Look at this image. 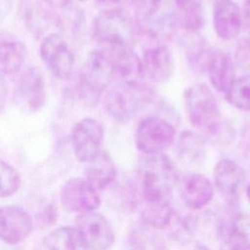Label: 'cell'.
Wrapping results in <instances>:
<instances>
[{"label": "cell", "instance_id": "6da1fadb", "mask_svg": "<svg viewBox=\"0 0 250 250\" xmlns=\"http://www.w3.org/2000/svg\"><path fill=\"white\" fill-rule=\"evenodd\" d=\"M93 37L100 49L108 54L133 49L135 23L122 8L104 9L94 21Z\"/></svg>", "mask_w": 250, "mask_h": 250}, {"label": "cell", "instance_id": "9c48e42d", "mask_svg": "<svg viewBox=\"0 0 250 250\" xmlns=\"http://www.w3.org/2000/svg\"><path fill=\"white\" fill-rule=\"evenodd\" d=\"M104 133L103 124L93 117H84L73 126L71 145L80 162L88 163L102 151Z\"/></svg>", "mask_w": 250, "mask_h": 250}, {"label": "cell", "instance_id": "4fadbf2b", "mask_svg": "<svg viewBox=\"0 0 250 250\" xmlns=\"http://www.w3.org/2000/svg\"><path fill=\"white\" fill-rule=\"evenodd\" d=\"M33 221L30 214L18 205L0 207V239L9 244L23 241L31 233Z\"/></svg>", "mask_w": 250, "mask_h": 250}, {"label": "cell", "instance_id": "44dd1931", "mask_svg": "<svg viewBox=\"0 0 250 250\" xmlns=\"http://www.w3.org/2000/svg\"><path fill=\"white\" fill-rule=\"evenodd\" d=\"M25 46L17 40H0V71L3 74L19 72L25 61Z\"/></svg>", "mask_w": 250, "mask_h": 250}, {"label": "cell", "instance_id": "4316f807", "mask_svg": "<svg viewBox=\"0 0 250 250\" xmlns=\"http://www.w3.org/2000/svg\"><path fill=\"white\" fill-rule=\"evenodd\" d=\"M234 64L250 75V38L240 39L234 49Z\"/></svg>", "mask_w": 250, "mask_h": 250}, {"label": "cell", "instance_id": "ba28073f", "mask_svg": "<svg viewBox=\"0 0 250 250\" xmlns=\"http://www.w3.org/2000/svg\"><path fill=\"white\" fill-rule=\"evenodd\" d=\"M39 53L42 62L50 72L59 79H68L73 71L75 59L68 43L58 34L51 33L40 43Z\"/></svg>", "mask_w": 250, "mask_h": 250}, {"label": "cell", "instance_id": "603a6c76", "mask_svg": "<svg viewBox=\"0 0 250 250\" xmlns=\"http://www.w3.org/2000/svg\"><path fill=\"white\" fill-rule=\"evenodd\" d=\"M204 147V138L194 131H183L178 138V154L183 161L190 163L196 161L203 154Z\"/></svg>", "mask_w": 250, "mask_h": 250}, {"label": "cell", "instance_id": "ac0fdd59", "mask_svg": "<svg viewBox=\"0 0 250 250\" xmlns=\"http://www.w3.org/2000/svg\"><path fill=\"white\" fill-rule=\"evenodd\" d=\"M206 70L212 86L220 93H226L235 77V64L230 55L214 50L207 53Z\"/></svg>", "mask_w": 250, "mask_h": 250}, {"label": "cell", "instance_id": "8fae6325", "mask_svg": "<svg viewBox=\"0 0 250 250\" xmlns=\"http://www.w3.org/2000/svg\"><path fill=\"white\" fill-rule=\"evenodd\" d=\"M246 174L244 169L233 159L223 158L214 168V183L223 198L231 206L238 203Z\"/></svg>", "mask_w": 250, "mask_h": 250}, {"label": "cell", "instance_id": "30bf717a", "mask_svg": "<svg viewBox=\"0 0 250 250\" xmlns=\"http://www.w3.org/2000/svg\"><path fill=\"white\" fill-rule=\"evenodd\" d=\"M75 229L89 250H108L114 243V231L109 222L96 211L79 214Z\"/></svg>", "mask_w": 250, "mask_h": 250}, {"label": "cell", "instance_id": "cb8c5ba5", "mask_svg": "<svg viewBox=\"0 0 250 250\" xmlns=\"http://www.w3.org/2000/svg\"><path fill=\"white\" fill-rule=\"evenodd\" d=\"M225 95L228 103L233 107L250 111V75L244 74L235 78Z\"/></svg>", "mask_w": 250, "mask_h": 250}, {"label": "cell", "instance_id": "d6a6232c", "mask_svg": "<svg viewBox=\"0 0 250 250\" xmlns=\"http://www.w3.org/2000/svg\"><path fill=\"white\" fill-rule=\"evenodd\" d=\"M130 1H132V2H134V3H136V4H141V3H143L145 0H130Z\"/></svg>", "mask_w": 250, "mask_h": 250}, {"label": "cell", "instance_id": "3957f363", "mask_svg": "<svg viewBox=\"0 0 250 250\" xmlns=\"http://www.w3.org/2000/svg\"><path fill=\"white\" fill-rule=\"evenodd\" d=\"M114 78L113 63L108 54L101 49L91 51L81 68L78 92L89 105H95Z\"/></svg>", "mask_w": 250, "mask_h": 250}, {"label": "cell", "instance_id": "5b68a950", "mask_svg": "<svg viewBox=\"0 0 250 250\" xmlns=\"http://www.w3.org/2000/svg\"><path fill=\"white\" fill-rule=\"evenodd\" d=\"M184 103L189 122L196 128L216 135L221 130V111L212 90L195 83L185 90Z\"/></svg>", "mask_w": 250, "mask_h": 250}, {"label": "cell", "instance_id": "5bb4252c", "mask_svg": "<svg viewBox=\"0 0 250 250\" xmlns=\"http://www.w3.org/2000/svg\"><path fill=\"white\" fill-rule=\"evenodd\" d=\"M145 77L154 83H165L173 75L175 64L170 50L163 43L155 42L146 48L142 56Z\"/></svg>", "mask_w": 250, "mask_h": 250}, {"label": "cell", "instance_id": "4dcf8cb0", "mask_svg": "<svg viewBox=\"0 0 250 250\" xmlns=\"http://www.w3.org/2000/svg\"><path fill=\"white\" fill-rule=\"evenodd\" d=\"M101 5L104 6L105 9H116L121 8L118 5L123 2V0H97Z\"/></svg>", "mask_w": 250, "mask_h": 250}, {"label": "cell", "instance_id": "277c9868", "mask_svg": "<svg viewBox=\"0 0 250 250\" xmlns=\"http://www.w3.org/2000/svg\"><path fill=\"white\" fill-rule=\"evenodd\" d=\"M138 23L150 40L162 43L176 32L179 12L171 0H145L139 4Z\"/></svg>", "mask_w": 250, "mask_h": 250}, {"label": "cell", "instance_id": "9a60e30c", "mask_svg": "<svg viewBox=\"0 0 250 250\" xmlns=\"http://www.w3.org/2000/svg\"><path fill=\"white\" fill-rule=\"evenodd\" d=\"M21 104L29 111L40 110L46 102V85L42 72L36 66L28 67L21 76L18 85Z\"/></svg>", "mask_w": 250, "mask_h": 250}, {"label": "cell", "instance_id": "7c38bea8", "mask_svg": "<svg viewBox=\"0 0 250 250\" xmlns=\"http://www.w3.org/2000/svg\"><path fill=\"white\" fill-rule=\"evenodd\" d=\"M61 201L66 210L78 214L96 211L101 205L98 190L82 178H72L63 184Z\"/></svg>", "mask_w": 250, "mask_h": 250}, {"label": "cell", "instance_id": "52a82bcc", "mask_svg": "<svg viewBox=\"0 0 250 250\" xmlns=\"http://www.w3.org/2000/svg\"><path fill=\"white\" fill-rule=\"evenodd\" d=\"M176 131L171 121L151 115L144 118L136 130V146L144 154L162 153L175 140Z\"/></svg>", "mask_w": 250, "mask_h": 250}, {"label": "cell", "instance_id": "83f0119b", "mask_svg": "<svg viewBox=\"0 0 250 250\" xmlns=\"http://www.w3.org/2000/svg\"><path fill=\"white\" fill-rule=\"evenodd\" d=\"M179 14L191 13L202 10L203 0H174Z\"/></svg>", "mask_w": 250, "mask_h": 250}, {"label": "cell", "instance_id": "d4e9b609", "mask_svg": "<svg viewBox=\"0 0 250 250\" xmlns=\"http://www.w3.org/2000/svg\"><path fill=\"white\" fill-rule=\"evenodd\" d=\"M172 217L171 204L168 201L156 203H144L142 219L146 225L161 229L168 225Z\"/></svg>", "mask_w": 250, "mask_h": 250}, {"label": "cell", "instance_id": "836d02e7", "mask_svg": "<svg viewBox=\"0 0 250 250\" xmlns=\"http://www.w3.org/2000/svg\"><path fill=\"white\" fill-rule=\"evenodd\" d=\"M246 2H247V4L250 5V0H246Z\"/></svg>", "mask_w": 250, "mask_h": 250}, {"label": "cell", "instance_id": "e0dca14e", "mask_svg": "<svg viewBox=\"0 0 250 250\" xmlns=\"http://www.w3.org/2000/svg\"><path fill=\"white\" fill-rule=\"evenodd\" d=\"M213 194V185L204 175L189 173L183 177L180 185V195L188 208L192 210L202 209L212 200Z\"/></svg>", "mask_w": 250, "mask_h": 250}, {"label": "cell", "instance_id": "7402d4cb", "mask_svg": "<svg viewBox=\"0 0 250 250\" xmlns=\"http://www.w3.org/2000/svg\"><path fill=\"white\" fill-rule=\"evenodd\" d=\"M45 250H89L75 227H60L44 240Z\"/></svg>", "mask_w": 250, "mask_h": 250}, {"label": "cell", "instance_id": "1f68e13d", "mask_svg": "<svg viewBox=\"0 0 250 250\" xmlns=\"http://www.w3.org/2000/svg\"><path fill=\"white\" fill-rule=\"evenodd\" d=\"M246 195H247L248 200L250 201V182H249V184L247 186V188H246Z\"/></svg>", "mask_w": 250, "mask_h": 250}, {"label": "cell", "instance_id": "484cf974", "mask_svg": "<svg viewBox=\"0 0 250 250\" xmlns=\"http://www.w3.org/2000/svg\"><path fill=\"white\" fill-rule=\"evenodd\" d=\"M19 172L8 162L0 158V198L16 193L21 187Z\"/></svg>", "mask_w": 250, "mask_h": 250}, {"label": "cell", "instance_id": "8992f818", "mask_svg": "<svg viewBox=\"0 0 250 250\" xmlns=\"http://www.w3.org/2000/svg\"><path fill=\"white\" fill-rule=\"evenodd\" d=\"M151 98V92L146 86H133L116 82L104 98V107L115 122L124 125L129 123L146 103Z\"/></svg>", "mask_w": 250, "mask_h": 250}, {"label": "cell", "instance_id": "7a4b0ae2", "mask_svg": "<svg viewBox=\"0 0 250 250\" xmlns=\"http://www.w3.org/2000/svg\"><path fill=\"white\" fill-rule=\"evenodd\" d=\"M141 188L145 203L170 202L176 170L163 152L145 154L140 164Z\"/></svg>", "mask_w": 250, "mask_h": 250}, {"label": "cell", "instance_id": "f546056e", "mask_svg": "<svg viewBox=\"0 0 250 250\" xmlns=\"http://www.w3.org/2000/svg\"><path fill=\"white\" fill-rule=\"evenodd\" d=\"M7 99V85L3 73L0 71V113L2 112Z\"/></svg>", "mask_w": 250, "mask_h": 250}, {"label": "cell", "instance_id": "2e32d148", "mask_svg": "<svg viewBox=\"0 0 250 250\" xmlns=\"http://www.w3.org/2000/svg\"><path fill=\"white\" fill-rule=\"evenodd\" d=\"M213 26L223 40L235 38L242 27V17L238 5L232 0H216L213 9Z\"/></svg>", "mask_w": 250, "mask_h": 250}, {"label": "cell", "instance_id": "ffe728a7", "mask_svg": "<svg viewBox=\"0 0 250 250\" xmlns=\"http://www.w3.org/2000/svg\"><path fill=\"white\" fill-rule=\"evenodd\" d=\"M86 180L97 190L107 188L116 177V167L111 156L106 151H101L85 169Z\"/></svg>", "mask_w": 250, "mask_h": 250}, {"label": "cell", "instance_id": "d6986e66", "mask_svg": "<svg viewBox=\"0 0 250 250\" xmlns=\"http://www.w3.org/2000/svg\"><path fill=\"white\" fill-rule=\"evenodd\" d=\"M108 56L113 63L114 78L116 77L119 82L133 86L145 85L142 61L133 49L114 52Z\"/></svg>", "mask_w": 250, "mask_h": 250}, {"label": "cell", "instance_id": "f1b7e54d", "mask_svg": "<svg viewBox=\"0 0 250 250\" xmlns=\"http://www.w3.org/2000/svg\"><path fill=\"white\" fill-rule=\"evenodd\" d=\"M240 148L244 157L250 162V123L242 131L240 139Z\"/></svg>", "mask_w": 250, "mask_h": 250}]
</instances>
